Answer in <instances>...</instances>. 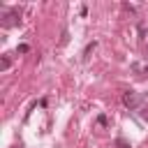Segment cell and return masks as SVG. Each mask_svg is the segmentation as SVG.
<instances>
[{
    "label": "cell",
    "mask_w": 148,
    "mask_h": 148,
    "mask_svg": "<svg viewBox=\"0 0 148 148\" xmlns=\"http://www.w3.org/2000/svg\"><path fill=\"white\" fill-rule=\"evenodd\" d=\"M21 23V9L12 7L5 16H2V28H12V25H18Z\"/></svg>",
    "instance_id": "cell-1"
},
{
    "label": "cell",
    "mask_w": 148,
    "mask_h": 148,
    "mask_svg": "<svg viewBox=\"0 0 148 148\" xmlns=\"http://www.w3.org/2000/svg\"><path fill=\"white\" fill-rule=\"evenodd\" d=\"M123 104L130 106V109H136V106H139V95H136L134 90H127V92L123 95Z\"/></svg>",
    "instance_id": "cell-2"
},
{
    "label": "cell",
    "mask_w": 148,
    "mask_h": 148,
    "mask_svg": "<svg viewBox=\"0 0 148 148\" xmlns=\"http://www.w3.org/2000/svg\"><path fill=\"white\" fill-rule=\"evenodd\" d=\"M9 65H12V58H9V56H2V60H0V72H7Z\"/></svg>",
    "instance_id": "cell-3"
},
{
    "label": "cell",
    "mask_w": 148,
    "mask_h": 148,
    "mask_svg": "<svg viewBox=\"0 0 148 148\" xmlns=\"http://www.w3.org/2000/svg\"><path fill=\"white\" fill-rule=\"evenodd\" d=\"M139 116H141V120H146V123H148V106H141Z\"/></svg>",
    "instance_id": "cell-4"
},
{
    "label": "cell",
    "mask_w": 148,
    "mask_h": 148,
    "mask_svg": "<svg viewBox=\"0 0 148 148\" xmlns=\"http://www.w3.org/2000/svg\"><path fill=\"white\" fill-rule=\"evenodd\" d=\"M116 146H118V148H130V143H127L125 139H116Z\"/></svg>",
    "instance_id": "cell-5"
},
{
    "label": "cell",
    "mask_w": 148,
    "mask_h": 148,
    "mask_svg": "<svg viewBox=\"0 0 148 148\" xmlns=\"http://www.w3.org/2000/svg\"><path fill=\"white\" fill-rule=\"evenodd\" d=\"M28 51H30L28 44H18V53H28Z\"/></svg>",
    "instance_id": "cell-6"
},
{
    "label": "cell",
    "mask_w": 148,
    "mask_h": 148,
    "mask_svg": "<svg viewBox=\"0 0 148 148\" xmlns=\"http://www.w3.org/2000/svg\"><path fill=\"white\" fill-rule=\"evenodd\" d=\"M97 123H99V125H106V123H109V118H106V116H99V118H97Z\"/></svg>",
    "instance_id": "cell-7"
},
{
    "label": "cell",
    "mask_w": 148,
    "mask_h": 148,
    "mask_svg": "<svg viewBox=\"0 0 148 148\" xmlns=\"http://www.w3.org/2000/svg\"><path fill=\"white\" fill-rule=\"evenodd\" d=\"M14 148H23V146H21V143H18V146H14Z\"/></svg>",
    "instance_id": "cell-8"
}]
</instances>
